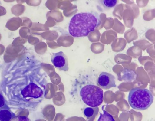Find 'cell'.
Wrapping results in <instances>:
<instances>
[{"mask_svg":"<svg viewBox=\"0 0 155 121\" xmlns=\"http://www.w3.org/2000/svg\"><path fill=\"white\" fill-rule=\"evenodd\" d=\"M100 15L95 11H87L75 14L68 26L70 34L75 38L87 36L100 24Z\"/></svg>","mask_w":155,"mask_h":121,"instance_id":"cell-1","label":"cell"},{"mask_svg":"<svg viewBox=\"0 0 155 121\" xmlns=\"http://www.w3.org/2000/svg\"><path fill=\"white\" fill-rule=\"evenodd\" d=\"M153 96L148 89L139 88L131 89L129 92L128 100L133 109L143 110L148 109L153 102Z\"/></svg>","mask_w":155,"mask_h":121,"instance_id":"cell-2","label":"cell"},{"mask_svg":"<svg viewBox=\"0 0 155 121\" xmlns=\"http://www.w3.org/2000/svg\"><path fill=\"white\" fill-rule=\"evenodd\" d=\"M80 94L83 102L91 107H98L103 102V91L96 85L90 84L84 86L81 89Z\"/></svg>","mask_w":155,"mask_h":121,"instance_id":"cell-3","label":"cell"},{"mask_svg":"<svg viewBox=\"0 0 155 121\" xmlns=\"http://www.w3.org/2000/svg\"><path fill=\"white\" fill-rule=\"evenodd\" d=\"M51 61L54 66L59 70L65 71L68 70V58L62 51L53 53L51 57Z\"/></svg>","mask_w":155,"mask_h":121,"instance_id":"cell-4","label":"cell"},{"mask_svg":"<svg viewBox=\"0 0 155 121\" xmlns=\"http://www.w3.org/2000/svg\"><path fill=\"white\" fill-rule=\"evenodd\" d=\"M97 84L100 87L107 90L112 87H115V78L112 74L106 72H102L99 74Z\"/></svg>","mask_w":155,"mask_h":121,"instance_id":"cell-5","label":"cell"},{"mask_svg":"<svg viewBox=\"0 0 155 121\" xmlns=\"http://www.w3.org/2000/svg\"><path fill=\"white\" fill-rule=\"evenodd\" d=\"M21 93L24 98L37 99L42 96L43 92L37 85L34 83H30L22 90Z\"/></svg>","mask_w":155,"mask_h":121,"instance_id":"cell-6","label":"cell"},{"mask_svg":"<svg viewBox=\"0 0 155 121\" xmlns=\"http://www.w3.org/2000/svg\"><path fill=\"white\" fill-rule=\"evenodd\" d=\"M15 116L10 108L0 109V121H10Z\"/></svg>","mask_w":155,"mask_h":121,"instance_id":"cell-7","label":"cell"},{"mask_svg":"<svg viewBox=\"0 0 155 121\" xmlns=\"http://www.w3.org/2000/svg\"><path fill=\"white\" fill-rule=\"evenodd\" d=\"M99 110V108L98 107H87L84 109L83 113L87 119H91L94 118L97 115Z\"/></svg>","mask_w":155,"mask_h":121,"instance_id":"cell-8","label":"cell"},{"mask_svg":"<svg viewBox=\"0 0 155 121\" xmlns=\"http://www.w3.org/2000/svg\"><path fill=\"white\" fill-rule=\"evenodd\" d=\"M102 110L103 113H100L97 121H115L111 114L103 109Z\"/></svg>","mask_w":155,"mask_h":121,"instance_id":"cell-9","label":"cell"},{"mask_svg":"<svg viewBox=\"0 0 155 121\" xmlns=\"http://www.w3.org/2000/svg\"><path fill=\"white\" fill-rule=\"evenodd\" d=\"M100 2L104 7L109 8L114 7L117 3V0H103Z\"/></svg>","mask_w":155,"mask_h":121,"instance_id":"cell-10","label":"cell"},{"mask_svg":"<svg viewBox=\"0 0 155 121\" xmlns=\"http://www.w3.org/2000/svg\"><path fill=\"white\" fill-rule=\"evenodd\" d=\"M8 108H9L6 104L5 99L2 93L0 92V109Z\"/></svg>","mask_w":155,"mask_h":121,"instance_id":"cell-11","label":"cell"},{"mask_svg":"<svg viewBox=\"0 0 155 121\" xmlns=\"http://www.w3.org/2000/svg\"><path fill=\"white\" fill-rule=\"evenodd\" d=\"M10 121H31L27 117L25 116H15Z\"/></svg>","mask_w":155,"mask_h":121,"instance_id":"cell-12","label":"cell"}]
</instances>
